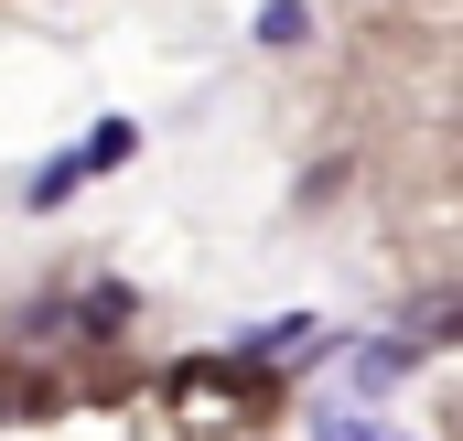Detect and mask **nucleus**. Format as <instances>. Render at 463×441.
<instances>
[{"instance_id": "7ed1b4c3", "label": "nucleus", "mask_w": 463, "mask_h": 441, "mask_svg": "<svg viewBox=\"0 0 463 441\" xmlns=\"http://www.w3.org/2000/svg\"><path fill=\"white\" fill-rule=\"evenodd\" d=\"M324 441H388V431H324Z\"/></svg>"}, {"instance_id": "f257e3e1", "label": "nucleus", "mask_w": 463, "mask_h": 441, "mask_svg": "<svg viewBox=\"0 0 463 441\" xmlns=\"http://www.w3.org/2000/svg\"><path fill=\"white\" fill-rule=\"evenodd\" d=\"M302 33H313L302 0H269V11H259V43H302Z\"/></svg>"}, {"instance_id": "f03ea898", "label": "nucleus", "mask_w": 463, "mask_h": 441, "mask_svg": "<svg viewBox=\"0 0 463 441\" xmlns=\"http://www.w3.org/2000/svg\"><path fill=\"white\" fill-rule=\"evenodd\" d=\"M355 377H366V388H399V377H410V344H366V366H355Z\"/></svg>"}]
</instances>
